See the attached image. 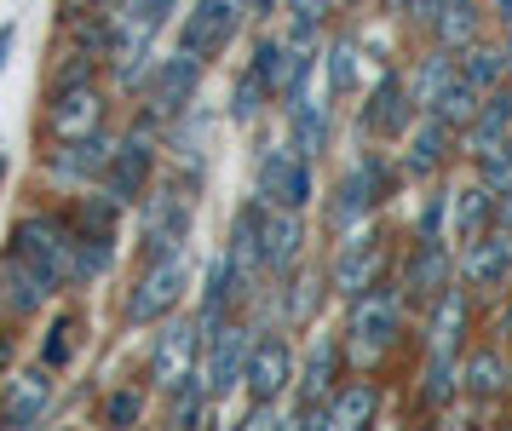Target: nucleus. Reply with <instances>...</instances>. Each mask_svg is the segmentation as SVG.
<instances>
[{"label": "nucleus", "mask_w": 512, "mask_h": 431, "mask_svg": "<svg viewBox=\"0 0 512 431\" xmlns=\"http://www.w3.org/2000/svg\"><path fill=\"white\" fill-rule=\"evenodd\" d=\"M507 242L501 236H489V242H478V248L466 253V282H478V288H495L501 276H507Z\"/></svg>", "instance_id": "6ab92c4d"}, {"label": "nucleus", "mask_w": 512, "mask_h": 431, "mask_svg": "<svg viewBox=\"0 0 512 431\" xmlns=\"http://www.w3.org/2000/svg\"><path fill=\"white\" fill-rule=\"evenodd\" d=\"M374 190H380V167L369 161L363 173H351V179H346V190H340V213H346V219H351V213H363V207L374 202Z\"/></svg>", "instance_id": "7c9ffc66"}, {"label": "nucleus", "mask_w": 512, "mask_h": 431, "mask_svg": "<svg viewBox=\"0 0 512 431\" xmlns=\"http://www.w3.org/2000/svg\"><path fill=\"white\" fill-rule=\"evenodd\" d=\"M363 276H369V242L357 236V242H346V253H340V265H334V282H340L346 294H363Z\"/></svg>", "instance_id": "c756f323"}, {"label": "nucleus", "mask_w": 512, "mask_h": 431, "mask_svg": "<svg viewBox=\"0 0 512 431\" xmlns=\"http://www.w3.org/2000/svg\"><path fill=\"white\" fill-rule=\"evenodd\" d=\"M196 69H202V58H190V52H179V58L162 69V81H156V104H162V110L196 92Z\"/></svg>", "instance_id": "aec40b11"}, {"label": "nucleus", "mask_w": 512, "mask_h": 431, "mask_svg": "<svg viewBox=\"0 0 512 431\" xmlns=\"http://www.w3.org/2000/svg\"><path fill=\"white\" fill-rule=\"evenodd\" d=\"M328 75H334V92H351V41L328 52Z\"/></svg>", "instance_id": "4c0bfd02"}, {"label": "nucleus", "mask_w": 512, "mask_h": 431, "mask_svg": "<svg viewBox=\"0 0 512 431\" xmlns=\"http://www.w3.org/2000/svg\"><path fill=\"white\" fill-rule=\"evenodd\" d=\"M294 144H300L305 156H317V150H323L328 144V115L323 110H311V104H294Z\"/></svg>", "instance_id": "bb28decb"}, {"label": "nucleus", "mask_w": 512, "mask_h": 431, "mask_svg": "<svg viewBox=\"0 0 512 431\" xmlns=\"http://www.w3.org/2000/svg\"><path fill=\"white\" fill-rule=\"evenodd\" d=\"M259 196H265V207H294V213L311 202V173H305L300 144H282V150L265 156V167H259Z\"/></svg>", "instance_id": "20e7f679"}, {"label": "nucleus", "mask_w": 512, "mask_h": 431, "mask_svg": "<svg viewBox=\"0 0 512 431\" xmlns=\"http://www.w3.org/2000/svg\"><path fill=\"white\" fill-rule=\"evenodd\" d=\"M248 357H254V340H248V328H225L208 351V391H231L242 374H248Z\"/></svg>", "instance_id": "1a4fd4ad"}, {"label": "nucleus", "mask_w": 512, "mask_h": 431, "mask_svg": "<svg viewBox=\"0 0 512 431\" xmlns=\"http://www.w3.org/2000/svg\"><path fill=\"white\" fill-rule=\"evenodd\" d=\"M495 6H501V12H512V0H495Z\"/></svg>", "instance_id": "de8ad7c7"}, {"label": "nucleus", "mask_w": 512, "mask_h": 431, "mask_svg": "<svg viewBox=\"0 0 512 431\" xmlns=\"http://www.w3.org/2000/svg\"><path fill=\"white\" fill-rule=\"evenodd\" d=\"M288 69H294V52L282 41H259V52H254V75L265 81V87L277 92V87H288Z\"/></svg>", "instance_id": "b1692460"}, {"label": "nucleus", "mask_w": 512, "mask_h": 431, "mask_svg": "<svg viewBox=\"0 0 512 431\" xmlns=\"http://www.w3.org/2000/svg\"><path fill=\"white\" fill-rule=\"evenodd\" d=\"M328 386H334V345H317L311 363H305V380H300V403L317 409V397H323Z\"/></svg>", "instance_id": "5701e85b"}, {"label": "nucleus", "mask_w": 512, "mask_h": 431, "mask_svg": "<svg viewBox=\"0 0 512 431\" xmlns=\"http://www.w3.org/2000/svg\"><path fill=\"white\" fill-rule=\"evenodd\" d=\"M369 414H374V386H346L334 403H328V426L351 431V426H363Z\"/></svg>", "instance_id": "412c9836"}, {"label": "nucleus", "mask_w": 512, "mask_h": 431, "mask_svg": "<svg viewBox=\"0 0 512 431\" xmlns=\"http://www.w3.org/2000/svg\"><path fill=\"white\" fill-rule=\"evenodd\" d=\"M489 184H478V190H461V202H455V236L461 242H478V230H484V213H489Z\"/></svg>", "instance_id": "4be33fe9"}, {"label": "nucleus", "mask_w": 512, "mask_h": 431, "mask_svg": "<svg viewBox=\"0 0 512 431\" xmlns=\"http://www.w3.org/2000/svg\"><path fill=\"white\" fill-rule=\"evenodd\" d=\"M438 6H443V0H415V6H409V18H415V23H438Z\"/></svg>", "instance_id": "79ce46f5"}, {"label": "nucleus", "mask_w": 512, "mask_h": 431, "mask_svg": "<svg viewBox=\"0 0 512 431\" xmlns=\"http://www.w3.org/2000/svg\"><path fill=\"white\" fill-rule=\"evenodd\" d=\"M397 328H403V299L392 294V288H380V294H363L357 299V317H351V334H357V345L363 351H386V345L397 340Z\"/></svg>", "instance_id": "39448f33"}, {"label": "nucleus", "mask_w": 512, "mask_h": 431, "mask_svg": "<svg viewBox=\"0 0 512 431\" xmlns=\"http://www.w3.org/2000/svg\"><path fill=\"white\" fill-rule=\"evenodd\" d=\"M47 374H24L18 386H12V397H6V426H35L41 414H47Z\"/></svg>", "instance_id": "2eb2a0df"}, {"label": "nucleus", "mask_w": 512, "mask_h": 431, "mask_svg": "<svg viewBox=\"0 0 512 431\" xmlns=\"http://www.w3.org/2000/svg\"><path fill=\"white\" fill-rule=\"evenodd\" d=\"M403 115H409V104H403V81L386 75V81L374 87V104L363 110V121H369L374 133H403Z\"/></svg>", "instance_id": "dca6fc26"}, {"label": "nucleus", "mask_w": 512, "mask_h": 431, "mask_svg": "<svg viewBox=\"0 0 512 431\" xmlns=\"http://www.w3.org/2000/svg\"><path fill=\"white\" fill-rule=\"evenodd\" d=\"M323 12H328V0H294V18H300V29H294V35L305 41V35H311V23L323 18Z\"/></svg>", "instance_id": "ea45409f"}, {"label": "nucleus", "mask_w": 512, "mask_h": 431, "mask_svg": "<svg viewBox=\"0 0 512 431\" xmlns=\"http://www.w3.org/2000/svg\"><path fill=\"white\" fill-rule=\"evenodd\" d=\"M110 156H116V150H110V138L87 133V138H70V144L58 150L52 167H58V173H70V179H98V173L110 167Z\"/></svg>", "instance_id": "4468645a"}, {"label": "nucleus", "mask_w": 512, "mask_h": 431, "mask_svg": "<svg viewBox=\"0 0 512 431\" xmlns=\"http://www.w3.org/2000/svg\"><path fill=\"white\" fill-rule=\"evenodd\" d=\"M507 69H512V46H507Z\"/></svg>", "instance_id": "8fccbe9b"}, {"label": "nucleus", "mask_w": 512, "mask_h": 431, "mask_svg": "<svg viewBox=\"0 0 512 431\" xmlns=\"http://www.w3.org/2000/svg\"><path fill=\"white\" fill-rule=\"evenodd\" d=\"M386 6H392V12H403V6H409V0H386Z\"/></svg>", "instance_id": "49530a36"}, {"label": "nucleus", "mask_w": 512, "mask_h": 431, "mask_svg": "<svg viewBox=\"0 0 512 431\" xmlns=\"http://www.w3.org/2000/svg\"><path fill=\"white\" fill-rule=\"evenodd\" d=\"M300 242H305V230L300 219H294V207H259V248H265V265L271 271H294V259H300Z\"/></svg>", "instance_id": "0eeeda50"}, {"label": "nucleus", "mask_w": 512, "mask_h": 431, "mask_svg": "<svg viewBox=\"0 0 512 431\" xmlns=\"http://www.w3.org/2000/svg\"><path fill=\"white\" fill-rule=\"evenodd\" d=\"M443 276H449V253H443L438 242H426V248L409 259V271H403V288H409V294H438Z\"/></svg>", "instance_id": "a211bd4d"}, {"label": "nucleus", "mask_w": 512, "mask_h": 431, "mask_svg": "<svg viewBox=\"0 0 512 431\" xmlns=\"http://www.w3.org/2000/svg\"><path fill=\"white\" fill-rule=\"evenodd\" d=\"M144 179H150V144L144 138H133L127 150H116L110 156V167H104V190L116 196V202H133L144 190Z\"/></svg>", "instance_id": "9b49d317"}, {"label": "nucleus", "mask_w": 512, "mask_h": 431, "mask_svg": "<svg viewBox=\"0 0 512 431\" xmlns=\"http://www.w3.org/2000/svg\"><path fill=\"white\" fill-rule=\"evenodd\" d=\"M202 391H208V380H202V386H190L185 380V391L173 397V426H196V414H202Z\"/></svg>", "instance_id": "c9c22d12"}, {"label": "nucleus", "mask_w": 512, "mask_h": 431, "mask_svg": "<svg viewBox=\"0 0 512 431\" xmlns=\"http://www.w3.org/2000/svg\"><path fill=\"white\" fill-rule=\"evenodd\" d=\"M12 253L29 259V265H41L52 282H70L75 276V236H64L58 219H24V225H18V248Z\"/></svg>", "instance_id": "7ed1b4c3"}, {"label": "nucleus", "mask_w": 512, "mask_h": 431, "mask_svg": "<svg viewBox=\"0 0 512 431\" xmlns=\"http://www.w3.org/2000/svg\"><path fill=\"white\" fill-rule=\"evenodd\" d=\"M455 391V357L449 351H432V368H426V403H443Z\"/></svg>", "instance_id": "72a5a7b5"}, {"label": "nucleus", "mask_w": 512, "mask_h": 431, "mask_svg": "<svg viewBox=\"0 0 512 431\" xmlns=\"http://www.w3.org/2000/svg\"><path fill=\"white\" fill-rule=\"evenodd\" d=\"M472 29H478V18H472V0H443L438 12V35L443 41H472Z\"/></svg>", "instance_id": "2f4dec72"}, {"label": "nucleus", "mask_w": 512, "mask_h": 431, "mask_svg": "<svg viewBox=\"0 0 512 431\" xmlns=\"http://www.w3.org/2000/svg\"><path fill=\"white\" fill-rule=\"evenodd\" d=\"M461 322H466V305L455 294H443L438 317H432V351H449V345L461 340Z\"/></svg>", "instance_id": "c85d7f7f"}, {"label": "nucleus", "mask_w": 512, "mask_h": 431, "mask_svg": "<svg viewBox=\"0 0 512 431\" xmlns=\"http://www.w3.org/2000/svg\"><path fill=\"white\" fill-rule=\"evenodd\" d=\"M6 52H12V29H0V64H6Z\"/></svg>", "instance_id": "c03bdc74"}, {"label": "nucleus", "mask_w": 512, "mask_h": 431, "mask_svg": "<svg viewBox=\"0 0 512 431\" xmlns=\"http://www.w3.org/2000/svg\"><path fill=\"white\" fill-rule=\"evenodd\" d=\"M466 386L478 391V397H495V391L507 386V363H501L495 351H478V357L466 363Z\"/></svg>", "instance_id": "cd10ccee"}, {"label": "nucleus", "mask_w": 512, "mask_h": 431, "mask_svg": "<svg viewBox=\"0 0 512 431\" xmlns=\"http://www.w3.org/2000/svg\"><path fill=\"white\" fill-rule=\"evenodd\" d=\"M507 127H512V92H495L484 110L472 115V127H466V156H489Z\"/></svg>", "instance_id": "ddd939ff"}, {"label": "nucleus", "mask_w": 512, "mask_h": 431, "mask_svg": "<svg viewBox=\"0 0 512 431\" xmlns=\"http://www.w3.org/2000/svg\"><path fill=\"white\" fill-rule=\"evenodd\" d=\"M150 6H156V18H167V6H173V0H150Z\"/></svg>", "instance_id": "a18cd8bd"}, {"label": "nucleus", "mask_w": 512, "mask_h": 431, "mask_svg": "<svg viewBox=\"0 0 512 431\" xmlns=\"http://www.w3.org/2000/svg\"><path fill=\"white\" fill-rule=\"evenodd\" d=\"M478 173H484L489 190H501V196H507V190H512V144H507V150H489V156H478Z\"/></svg>", "instance_id": "f704fd0d"}, {"label": "nucleus", "mask_w": 512, "mask_h": 431, "mask_svg": "<svg viewBox=\"0 0 512 431\" xmlns=\"http://www.w3.org/2000/svg\"><path fill=\"white\" fill-rule=\"evenodd\" d=\"M139 391H116V397H110V403H104V420H110V426H127V420H139Z\"/></svg>", "instance_id": "e433bc0d"}, {"label": "nucleus", "mask_w": 512, "mask_h": 431, "mask_svg": "<svg viewBox=\"0 0 512 431\" xmlns=\"http://www.w3.org/2000/svg\"><path fill=\"white\" fill-rule=\"evenodd\" d=\"M259 87H265V81H259V75H248V81H242V87H236V121H248V115L259 110L254 98H259Z\"/></svg>", "instance_id": "58836bf2"}, {"label": "nucleus", "mask_w": 512, "mask_h": 431, "mask_svg": "<svg viewBox=\"0 0 512 431\" xmlns=\"http://www.w3.org/2000/svg\"><path fill=\"white\" fill-rule=\"evenodd\" d=\"M70 334H75V322H58V328H52V345H47V363H64V357H70Z\"/></svg>", "instance_id": "a19ab883"}, {"label": "nucleus", "mask_w": 512, "mask_h": 431, "mask_svg": "<svg viewBox=\"0 0 512 431\" xmlns=\"http://www.w3.org/2000/svg\"><path fill=\"white\" fill-rule=\"evenodd\" d=\"M443 133H449V127H443L438 115H432V121H426V127L415 133V156H409V173H415V179H426V173L438 167V156H443Z\"/></svg>", "instance_id": "a878e982"}, {"label": "nucleus", "mask_w": 512, "mask_h": 431, "mask_svg": "<svg viewBox=\"0 0 512 431\" xmlns=\"http://www.w3.org/2000/svg\"><path fill=\"white\" fill-rule=\"evenodd\" d=\"M236 23H242V0H196V12L179 23V52H190V58L225 52Z\"/></svg>", "instance_id": "f03ea898"}, {"label": "nucleus", "mask_w": 512, "mask_h": 431, "mask_svg": "<svg viewBox=\"0 0 512 431\" xmlns=\"http://www.w3.org/2000/svg\"><path fill=\"white\" fill-rule=\"evenodd\" d=\"M432 115H438L443 127H472V115H478V87H472L466 75H455V81L432 98Z\"/></svg>", "instance_id": "f3484780"}, {"label": "nucleus", "mask_w": 512, "mask_h": 431, "mask_svg": "<svg viewBox=\"0 0 512 431\" xmlns=\"http://www.w3.org/2000/svg\"><path fill=\"white\" fill-rule=\"evenodd\" d=\"M0 368H6V345H0Z\"/></svg>", "instance_id": "09e8293b"}, {"label": "nucleus", "mask_w": 512, "mask_h": 431, "mask_svg": "<svg viewBox=\"0 0 512 431\" xmlns=\"http://www.w3.org/2000/svg\"><path fill=\"white\" fill-rule=\"evenodd\" d=\"M185 230H190V207L173 196V190H162V196H150V207H144V253L156 259V253H179L185 248Z\"/></svg>", "instance_id": "423d86ee"}, {"label": "nucleus", "mask_w": 512, "mask_h": 431, "mask_svg": "<svg viewBox=\"0 0 512 431\" xmlns=\"http://www.w3.org/2000/svg\"><path fill=\"white\" fill-rule=\"evenodd\" d=\"M190 351H196V334L185 322H173L162 340H156V357H150V374L162 386H185V368H190Z\"/></svg>", "instance_id": "f8f14e48"}, {"label": "nucleus", "mask_w": 512, "mask_h": 431, "mask_svg": "<svg viewBox=\"0 0 512 431\" xmlns=\"http://www.w3.org/2000/svg\"><path fill=\"white\" fill-rule=\"evenodd\" d=\"M242 386L254 403H277L282 386H288V345L282 340H265L254 345V357H248V374H242Z\"/></svg>", "instance_id": "9d476101"}, {"label": "nucleus", "mask_w": 512, "mask_h": 431, "mask_svg": "<svg viewBox=\"0 0 512 431\" xmlns=\"http://www.w3.org/2000/svg\"><path fill=\"white\" fill-rule=\"evenodd\" d=\"M501 225L512 230V190H507V196H501Z\"/></svg>", "instance_id": "37998d69"}, {"label": "nucleus", "mask_w": 512, "mask_h": 431, "mask_svg": "<svg viewBox=\"0 0 512 431\" xmlns=\"http://www.w3.org/2000/svg\"><path fill=\"white\" fill-rule=\"evenodd\" d=\"M98 115H104V104H98V92L93 87H64V98L52 104V115H47V127H52V138H87V133H98Z\"/></svg>", "instance_id": "6e6552de"}, {"label": "nucleus", "mask_w": 512, "mask_h": 431, "mask_svg": "<svg viewBox=\"0 0 512 431\" xmlns=\"http://www.w3.org/2000/svg\"><path fill=\"white\" fill-rule=\"evenodd\" d=\"M461 75L472 81V87L484 92V87H495L501 81V52H489V46H466V64H461Z\"/></svg>", "instance_id": "473e14b6"}, {"label": "nucleus", "mask_w": 512, "mask_h": 431, "mask_svg": "<svg viewBox=\"0 0 512 431\" xmlns=\"http://www.w3.org/2000/svg\"><path fill=\"white\" fill-rule=\"evenodd\" d=\"M179 294H185V248L179 253H156L150 259V271L139 276V288H133V299H127V322H162L173 305H179Z\"/></svg>", "instance_id": "f257e3e1"}, {"label": "nucleus", "mask_w": 512, "mask_h": 431, "mask_svg": "<svg viewBox=\"0 0 512 431\" xmlns=\"http://www.w3.org/2000/svg\"><path fill=\"white\" fill-rule=\"evenodd\" d=\"M449 81H455V58H443V52H438V58H426V64H420V75H415V87H409V98L432 110V98H438Z\"/></svg>", "instance_id": "393cba45"}]
</instances>
